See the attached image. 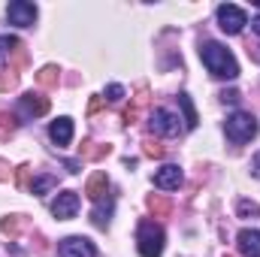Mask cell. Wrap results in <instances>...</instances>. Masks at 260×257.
I'll return each mask as SVG.
<instances>
[{
  "mask_svg": "<svg viewBox=\"0 0 260 257\" xmlns=\"http://www.w3.org/2000/svg\"><path fill=\"white\" fill-rule=\"evenodd\" d=\"M3 179H9V167H6V164L0 160V182H3Z\"/></svg>",
  "mask_w": 260,
  "mask_h": 257,
  "instance_id": "cell-29",
  "label": "cell"
},
{
  "mask_svg": "<svg viewBox=\"0 0 260 257\" xmlns=\"http://www.w3.org/2000/svg\"><path fill=\"white\" fill-rule=\"evenodd\" d=\"M49 136H52V142L55 145H70L73 142V118H58V121H52V127H49Z\"/></svg>",
  "mask_w": 260,
  "mask_h": 257,
  "instance_id": "cell-11",
  "label": "cell"
},
{
  "mask_svg": "<svg viewBox=\"0 0 260 257\" xmlns=\"http://www.w3.org/2000/svg\"><path fill=\"white\" fill-rule=\"evenodd\" d=\"M58 254L61 257H97V248L85 236H67V239H61V245H58Z\"/></svg>",
  "mask_w": 260,
  "mask_h": 257,
  "instance_id": "cell-6",
  "label": "cell"
},
{
  "mask_svg": "<svg viewBox=\"0 0 260 257\" xmlns=\"http://www.w3.org/2000/svg\"><path fill=\"white\" fill-rule=\"evenodd\" d=\"M109 215H112V203L103 206V200H100V203L94 206V212H91V221H94L97 227H106V224H109Z\"/></svg>",
  "mask_w": 260,
  "mask_h": 257,
  "instance_id": "cell-14",
  "label": "cell"
},
{
  "mask_svg": "<svg viewBox=\"0 0 260 257\" xmlns=\"http://www.w3.org/2000/svg\"><path fill=\"white\" fill-rule=\"evenodd\" d=\"M85 194H88L94 203H100V200L109 194V176H106V173H94V176L88 179V185H85Z\"/></svg>",
  "mask_w": 260,
  "mask_h": 257,
  "instance_id": "cell-13",
  "label": "cell"
},
{
  "mask_svg": "<svg viewBox=\"0 0 260 257\" xmlns=\"http://www.w3.org/2000/svg\"><path fill=\"white\" fill-rule=\"evenodd\" d=\"M55 185H58V182H55L52 176H37V179H34V185H30V191L37 194V197H46Z\"/></svg>",
  "mask_w": 260,
  "mask_h": 257,
  "instance_id": "cell-17",
  "label": "cell"
},
{
  "mask_svg": "<svg viewBox=\"0 0 260 257\" xmlns=\"http://www.w3.org/2000/svg\"><path fill=\"white\" fill-rule=\"evenodd\" d=\"M179 106H182V112H185V124L194 130L197 127V109H194V103H191V97H188V94H179Z\"/></svg>",
  "mask_w": 260,
  "mask_h": 257,
  "instance_id": "cell-15",
  "label": "cell"
},
{
  "mask_svg": "<svg viewBox=\"0 0 260 257\" xmlns=\"http://www.w3.org/2000/svg\"><path fill=\"white\" fill-rule=\"evenodd\" d=\"M218 27L224 30V34H239L245 24H248V15H245V9H239V6H233V3H221L218 6Z\"/></svg>",
  "mask_w": 260,
  "mask_h": 257,
  "instance_id": "cell-4",
  "label": "cell"
},
{
  "mask_svg": "<svg viewBox=\"0 0 260 257\" xmlns=\"http://www.w3.org/2000/svg\"><path fill=\"white\" fill-rule=\"evenodd\" d=\"M37 82L43 85V88H52V85H58V67H43L40 73H37Z\"/></svg>",
  "mask_w": 260,
  "mask_h": 257,
  "instance_id": "cell-18",
  "label": "cell"
},
{
  "mask_svg": "<svg viewBox=\"0 0 260 257\" xmlns=\"http://www.w3.org/2000/svg\"><path fill=\"white\" fill-rule=\"evenodd\" d=\"M6 18H9V24H15V27H30V24L37 21V6L27 3V0H12L9 9H6Z\"/></svg>",
  "mask_w": 260,
  "mask_h": 257,
  "instance_id": "cell-7",
  "label": "cell"
},
{
  "mask_svg": "<svg viewBox=\"0 0 260 257\" xmlns=\"http://www.w3.org/2000/svg\"><path fill=\"white\" fill-rule=\"evenodd\" d=\"M164 242H167V236H164V227L157 221H151V218L139 221V230H136V248H139V254L160 257L164 254Z\"/></svg>",
  "mask_w": 260,
  "mask_h": 257,
  "instance_id": "cell-2",
  "label": "cell"
},
{
  "mask_svg": "<svg viewBox=\"0 0 260 257\" xmlns=\"http://www.w3.org/2000/svg\"><path fill=\"white\" fill-rule=\"evenodd\" d=\"M224 130H227L230 142L242 145V142H248V139H254V136H257V121H254V115H251V112H233V115L227 118Z\"/></svg>",
  "mask_w": 260,
  "mask_h": 257,
  "instance_id": "cell-3",
  "label": "cell"
},
{
  "mask_svg": "<svg viewBox=\"0 0 260 257\" xmlns=\"http://www.w3.org/2000/svg\"><path fill=\"white\" fill-rule=\"evenodd\" d=\"M221 100L224 103H239V91H221Z\"/></svg>",
  "mask_w": 260,
  "mask_h": 257,
  "instance_id": "cell-26",
  "label": "cell"
},
{
  "mask_svg": "<svg viewBox=\"0 0 260 257\" xmlns=\"http://www.w3.org/2000/svg\"><path fill=\"white\" fill-rule=\"evenodd\" d=\"M18 185H21V188L27 185V167H18Z\"/></svg>",
  "mask_w": 260,
  "mask_h": 257,
  "instance_id": "cell-28",
  "label": "cell"
},
{
  "mask_svg": "<svg viewBox=\"0 0 260 257\" xmlns=\"http://www.w3.org/2000/svg\"><path fill=\"white\" fill-rule=\"evenodd\" d=\"M148 209L154 212V218H164V215H170V203H167L164 197H148Z\"/></svg>",
  "mask_w": 260,
  "mask_h": 257,
  "instance_id": "cell-19",
  "label": "cell"
},
{
  "mask_svg": "<svg viewBox=\"0 0 260 257\" xmlns=\"http://www.w3.org/2000/svg\"><path fill=\"white\" fill-rule=\"evenodd\" d=\"M112 148L109 145H97V142H85L82 145V157H91V160H100V157H106Z\"/></svg>",
  "mask_w": 260,
  "mask_h": 257,
  "instance_id": "cell-16",
  "label": "cell"
},
{
  "mask_svg": "<svg viewBox=\"0 0 260 257\" xmlns=\"http://www.w3.org/2000/svg\"><path fill=\"white\" fill-rule=\"evenodd\" d=\"M145 154H151V157H160V154H164L160 142H145Z\"/></svg>",
  "mask_w": 260,
  "mask_h": 257,
  "instance_id": "cell-25",
  "label": "cell"
},
{
  "mask_svg": "<svg viewBox=\"0 0 260 257\" xmlns=\"http://www.w3.org/2000/svg\"><path fill=\"white\" fill-rule=\"evenodd\" d=\"M239 218H260V206L251 203V200H239Z\"/></svg>",
  "mask_w": 260,
  "mask_h": 257,
  "instance_id": "cell-20",
  "label": "cell"
},
{
  "mask_svg": "<svg viewBox=\"0 0 260 257\" xmlns=\"http://www.w3.org/2000/svg\"><path fill=\"white\" fill-rule=\"evenodd\" d=\"M67 170L70 173H79V160H67Z\"/></svg>",
  "mask_w": 260,
  "mask_h": 257,
  "instance_id": "cell-30",
  "label": "cell"
},
{
  "mask_svg": "<svg viewBox=\"0 0 260 257\" xmlns=\"http://www.w3.org/2000/svg\"><path fill=\"white\" fill-rule=\"evenodd\" d=\"M76 212H79V194L76 191H61L58 197H55V203H52V215H55L58 221H70Z\"/></svg>",
  "mask_w": 260,
  "mask_h": 257,
  "instance_id": "cell-9",
  "label": "cell"
},
{
  "mask_svg": "<svg viewBox=\"0 0 260 257\" xmlns=\"http://www.w3.org/2000/svg\"><path fill=\"white\" fill-rule=\"evenodd\" d=\"M182 118L176 115V112H170V109H154L151 112V130L157 133V136H179L182 133V124H179Z\"/></svg>",
  "mask_w": 260,
  "mask_h": 257,
  "instance_id": "cell-5",
  "label": "cell"
},
{
  "mask_svg": "<svg viewBox=\"0 0 260 257\" xmlns=\"http://www.w3.org/2000/svg\"><path fill=\"white\" fill-rule=\"evenodd\" d=\"M182 185V170L176 167V164H167V167H160L157 173H154V188H160V191H176Z\"/></svg>",
  "mask_w": 260,
  "mask_h": 257,
  "instance_id": "cell-10",
  "label": "cell"
},
{
  "mask_svg": "<svg viewBox=\"0 0 260 257\" xmlns=\"http://www.w3.org/2000/svg\"><path fill=\"white\" fill-rule=\"evenodd\" d=\"M18 112H21L24 118H40V115L49 112V97H43V94H37V91H27V94L18 97Z\"/></svg>",
  "mask_w": 260,
  "mask_h": 257,
  "instance_id": "cell-8",
  "label": "cell"
},
{
  "mask_svg": "<svg viewBox=\"0 0 260 257\" xmlns=\"http://www.w3.org/2000/svg\"><path fill=\"white\" fill-rule=\"evenodd\" d=\"M251 173H254V176L260 179V151L254 154V157H251Z\"/></svg>",
  "mask_w": 260,
  "mask_h": 257,
  "instance_id": "cell-27",
  "label": "cell"
},
{
  "mask_svg": "<svg viewBox=\"0 0 260 257\" xmlns=\"http://www.w3.org/2000/svg\"><path fill=\"white\" fill-rule=\"evenodd\" d=\"M106 100H112V103L124 100V88H121V85H109V88H106Z\"/></svg>",
  "mask_w": 260,
  "mask_h": 257,
  "instance_id": "cell-24",
  "label": "cell"
},
{
  "mask_svg": "<svg viewBox=\"0 0 260 257\" xmlns=\"http://www.w3.org/2000/svg\"><path fill=\"white\" fill-rule=\"evenodd\" d=\"M3 233H9V236H15L18 233V227H21V221H18V215H12V218H3Z\"/></svg>",
  "mask_w": 260,
  "mask_h": 257,
  "instance_id": "cell-23",
  "label": "cell"
},
{
  "mask_svg": "<svg viewBox=\"0 0 260 257\" xmlns=\"http://www.w3.org/2000/svg\"><path fill=\"white\" fill-rule=\"evenodd\" d=\"M200 58H203L206 70H209L215 79H236V76H239V64H236V58L230 55V49L221 46V43H215V40H209V43L200 46Z\"/></svg>",
  "mask_w": 260,
  "mask_h": 257,
  "instance_id": "cell-1",
  "label": "cell"
},
{
  "mask_svg": "<svg viewBox=\"0 0 260 257\" xmlns=\"http://www.w3.org/2000/svg\"><path fill=\"white\" fill-rule=\"evenodd\" d=\"M236 242L245 257H260V230H239Z\"/></svg>",
  "mask_w": 260,
  "mask_h": 257,
  "instance_id": "cell-12",
  "label": "cell"
},
{
  "mask_svg": "<svg viewBox=\"0 0 260 257\" xmlns=\"http://www.w3.org/2000/svg\"><path fill=\"white\" fill-rule=\"evenodd\" d=\"M18 82V73L9 67V70H0V91H9L12 85Z\"/></svg>",
  "mask_w": 260,
  "mask_h": 257,
  "instance_id": "cell-22",
  "label": "cell"
},
{
  "mask_svg": "<svg viewBox=\"0 0 260 257\" xmlns=\"http://www.w3.org/2000/svg\"><path fill=\"white\" fill-rule=\"evenodd\" d=\"M251 27H254V30L260 34V18H254V21H251Z\"/></svg>",
  "mask_w": 260,
  "mask_h": 257,
  "instance_id": "cell-31",
  "label": "cell"
},
{
  "mask_svg": "<svg viewBox=\"0 0 260 257\" xmlns=\"http://www.w3.org/2000/svg\"><path fill=\"white\" fill-rule=\"evenodd\" d=\"M15 49H21V43H18L15 37H6V34H3V37H0V58H9Z\"/></svg>",
  "mask_w": 260,
  "mask_h": 257,
  "instance_id": "cell-21",
  "label": "cell"
}]
</instances>
